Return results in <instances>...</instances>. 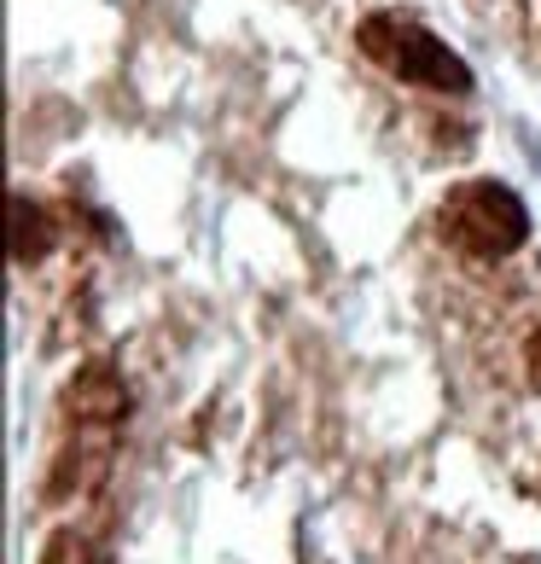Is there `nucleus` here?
<instances>
[{
    "mask_svg": "<svg viewBox=\"0 0 541 564\" xmlns=\"http://www.w3.org/2000/svg\"><path fill=\"white\" fill-rule=\"evenodd\" d=\"M356 47L397 82H413V88H431V94H472V65L461 53H448V41H436L413 18H397V12L361 18Z\"/></svg>",
    "mask_w": 541,
    "mask_h": 564,
    "instance_id": "f257e3e1",
    "label": "nucleus"
},
{
    "mask_svg": "<svg viewBox=\"0 0 541 564\" xmlns=\"http://www.w3.org/2000/svg\"><path fill=\"white\" fill-rule=\"evenodd\" d=\"M436 227H443V239L454 250L495 262V257H512L530 239V210L501 181H461L443 198V210H436Z\"/></svg>",
    "mask_w": 541,
    "mask_h": 564,
    "instance_id": "f03ea898",
    "label": "nucleus"
},
{
    "mask_svg": "<svg viewBox=\"0 0 541 564\" xmlns=\"http://www.w3.org/2000/svg\"><path fill=\"white\" fill-rule=\"evenodd\" d=\"M53 250V216L30 198H12V262H41Z\"/></svg>",
    "mask_w": 541,
    "mask_h": 564,
    "instance_id": "7ed1b4c3",
    "label": "nucleus"
},
{
    "mask_svg": "<svg viewBox=\"0 0 541 564\" xmlns=\"http://www.w3.org/2000/svg\"><path fill=\"white\" fill-rule=\"evenodd\" d=\"M71 402H76V408H88L82 420H117V413L129 408V395H122V384L111 379L106 367H94L88 379L76 384V395H71Z\"/></svg>",
    "mask_w": 541,
    "mask_h": 564,
    "instance_id": "20e7f679",
    "label": "nucleus"
},
{
    "mask_svg": "<svg viewBox=\"0 0 541 564\" xmlns=\"http://www.w3.org/2000/svg\"><path fill=\"white\" fill-rule=\"evenodd\" d=\"M524 367H530V384L541 390V332H530V344H524Z\"/></svg>",
    "mask_w": 541,
    "mask_h": 564,
    "instance_id": "39448f33",
    "label": "nucleus"
}]
</instances>
